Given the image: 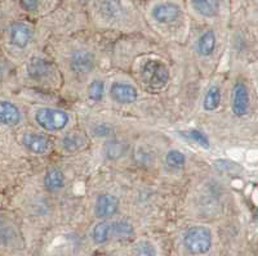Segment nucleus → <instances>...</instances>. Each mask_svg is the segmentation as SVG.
<instances>
[{
	"instance_id": "1",
	"label": "nucleus",
	"mask_w": 258,
	"mask_h": 256,
	"mask_svg": "<svg viewBox=\"0 0 258 256\" xmlns=\"http://www.w3.org/2000/svg\"><path fill=\"white\" fill-rule=\"evenodd\" d=\"M141 79L150 89H161L169 81V71L163 62L149 59L141 66Z\"/></svg>"
},
{
	"instance_id": "2",
	"label": "nucleus",
	"mask_w": 258,
	"mask_h": 256,
	"mask_svg": "<svg viewBox=\"0 0 258 256\" xmlns=\"http://www.w3.org/2000/svg\"><path fill=\"white\" fill-rule=\"evenodd\" d=\"M34 36L32 27L26 21H13L6 30V43L15 50H25Z\"/></svg>"
},
{
	"instance_id": "3",
	"label": "nucleus",
	"mask_w": 258,
	"mask_h": 256,
	"mask_svg": "<svg viewBox=\"0 0 258 256\" xmlns=\"http://www.w3.org/2000/svg\"><path fill=\"white\" fill-rule=\"evenodd\" d=\"M183 244L186 250L191 253H206L212 246V233L209 228L203 225H195L186 230L183 236Z\"/></svg>"
},
{
	"instance_id": "4",
	"label": "nucleus",
	"mask_w": 258,
	"mask_h": 256,
	"mask_svg": "<svg viewBox=\"0 0 258 256\" xmlns=\"http://www.w3.org/2000/svg\"><path fill=\"white\" fill-rule=\"evenodd\" d=\"M35 122L47 131H59L66 128L69 124L68 112L62 110H56V108H39L34 115Z\"/></svg>"
},
{
	"instance_id": "5",
	"label": "nucleus",
	"mask_w": 258,
	"mask_h": 256,
	"mask_svg": "<svg viewBox=\"0 0 258 256\" xmlns=\"http://www.w3.org/2000/svg\"><path fill=\"white\" fill-rule=\"evenodd\" d=\"M150 16L160 25L173 24L182 16V7L176 0H156L150 8Z\"/></svg>"
},
{
	"instance_id": "6",
	"label": "nucleus",
	"mask_w": 258,
	"mask_h": 256,
	"mask_svg": "<svg viewBox=\"0 0 258 256\" xmlns=\"http://www.w3.org/2000/svg\"><path fill=\"white\" fill-rule=\"evenodd\" d=\"M97 15L106 22H116L126 15V0H93Z\"/></svg>"
},
{
	"instance_id": "7",
	"label": "nucleus",
	"mask_w": 258,
	"mask_h": 256,
	"mask_svg": "<svg viewBox=\"0 0 258 256\" xmlns=\"http://www.w3.org/2000/svg\"><path fill=\"white\" fill-rule=\"evenodd\" d=\"M22 121V112L16 103L8 99H0V125L15 128Z\"/></svg>"
},
{
	"instance_id": "8",
	"label": "nucleus",
	"mask_w": 258,
	"mask_h": 256,
	"mask_svg": "<svg viewBox=\"0 0 258 256\" xmlns=\"http://www.w3.org/2000/svg\"><path fill=\"white\" fill-rule=\"evenodd\" d=\"M96 58L88 50H75L70 55V67L75 73H88L93 71Z\"/></svg>"
},
{
	"instance_id": "9",
	"label": "nucleus",
	"mask_w": 258,
	"mask_h": 256,
	"mask_svg": "<svg viewBox=\"0 0 258 256\" xmlns=\"http://www.w3.org/2000/svg\"><path fill=\"white\" fill-rule=\"evenodd\" d=\"M119 198L112 195H101L94 204V215L100 219L111 218L119 210Z\"/></svg>"
},
{
	"instance_id": "10",
	"label": "nucleus",
	"mask_w": 258,
	"mask_h": 256,
	"mask_svg": "<svg viewBox=\"0 0 258 256\" xmlns=\"http://www.w3.org/2000/svg\"><path fill=\"white\" fill-rule=\"evenodd\" d=\"M231 108L234 115L239 117L244 116L248 112V108H249V93H248V89H246V87L243 82L235 84L234 89H232Z\"/></svg>"
},
{
	"instance_id": "11",
	"label": "nucleus",
	"mask_w": 258,
	"mask_h": 256,
	"mask_svg": "<svg viewBox=\"0 0 258 256\" xmlns=\"http://www.w3.org/2000/svg\"><path fill=\"white\" fill-rule=\"evenodd\" d=\"M110 97L116 103L129 105V103L136 102L138 92L133 85L125 84V82H114L110 88Z\"/></svg>"
},
{
	"instance_id": "12",
	"label": "nucleus",
	"mask_w": 258,
	"mask_h": 256,
	"mask_svg": "<svg viewBox=\"0 0 258 256\" xmlns=\"http://www.w3.org/2000/svg\"><path fill=\"white\" fill-rule=\"evenodd\" d=\"M22 146L34 154H44L49 151L50 142L41 134L36 133H25L21 138Z\"/></svg>"
},
{
	"instance_id": "13",
	"label": "nucleus",
	"mask_w": 258,
	"mask_h": 256,
	"mask_svg": "<svg viewBox=\"0 0 258 256\" xmlns=\"http://www.w3.org/2000/svg\"><path fill=\"white\" fill-rule=\"evenodd\" d=\"M26 75L34 81H41L50 72V63L41 57H32L25 66Z\"/></svg>"
},
{
	"instance_id": "14",
	"label": "nucleus",
	"mask_w": 258,
	"mask_h": 256,
	"mask_svg": "<svg viewBox=\"0 0 258 256\" xmlns=\"http://www.w3.org/2000/svg\"><path fill=\"white\" fill-rule=\"evenodd\" d=\"M188 6L200 17L213 18L221 12L222 0H188Z\"/></svg>"
},
{
	"instance_id": "15",
	"label": "nucleus",
	"mask_w": 258,
	"mask_h": 256,
	"mask_svg": "<svg viewBox=\"0 0 258 256\" xmlns=\"http://www.w3.org/2000/svg\"><path fill=\"white\" fill-rule=\"evenodd\" d=\"M214 48H216V35H214V32L211 31V30L203 32L197 43L198 53L202 57H209L214 52Z\"/></svg>"
},
{
	"instance_id": "16",
	"label": "nucleus",
	"mask_w": 258,
	"mask_h": 256,
	"mask_svg": "<svg viewBox=\"0 0 258 256\" xmlns=\"http://www.w3.org/2000/svg\"><path fill=\"white\" fill-rule=\"evenodd\" d=\"M17 241L15 227L4 219H0V247H12Z\"/></svg>"
},
{
	"instance_id": "17",
	"label": "nucleus",
	"mask_w": 258,
	"mask_h": 256,
	"mask_svg": "<svg viewBox=\"0 0 258 256\" xmlns=\"http://www.w3.org/2000/svg\"><path fill=\"white\" fill-rule=\"evenodd\" d=\"M44 187L49 192H57L64 187V175L58 169H49L44 177Z\"/></svg>"
},
{
	"instance_id": "18",
	"label": "nucleus",
	"mask_w": 258,
	"mask_h": 256,
	"mask_svg": "<svg viewBox=\"0 0 258 256\" xmlns=\"http://www.w3.org/2000/svg\"><path fill=\"white\" fill-rule=\"evenodd\" d=\"M112 237V221H101L92 230L94 243L103 244Z\"/></svg>"
},
{
	"instance_id": "19",
	"label": "nucleus",
	"mask_w": 258,
	"mask_h": 256,
	"mask_svg": "<svg viewBox=\"0 0 258 256\" xmlns=\"http://www.w3.org/2000/svg\"><path fill=\"white\" fill-rule=\"evenodd\" d=\"M128 152V144L117 139L109 140L105 144V154L109 160H119Z\"/></svg>"
},
{
	"instance_id": "20",
	"label": "nucleus",
	"mask_w": 258,
	"mask_h": 256,
	"mask_svg": "<svg viewBox=\"0 0 258 256\" xmlns=\"http://www.w3.org/2000/svg\"><path fill=\"white\" fill-rule=\"evenodd\" d=\"M221 103V89L217 85H213L208 89L206 97H204V101H203V108L207 111V112H213V111L217 110L220 107Z\"/></svg>"
},
{
	"instance_id": "21",
	"label": "nucleus",
	"mask_w": 258,
	"mask_h": 256,
	"mask_svg": "<svg viewBox=\"0 0 258 256\" xmlns=\"http://www.w3.org/2000/svg\"><path fill=\"white\" fill-rule=\"evenodd\" d=\"M84 138L80 137L79 134H69L62 139V147L64 151L75 152L84 146Z\"/></svg>"
},
{
	"instance_id": "22",
	"label": "nucleus",
	"mask_w": 258,
	"mask_h": 256,
	"mask_svg": "<svg viewBox=\"0 0 258 256\" xmlns=\"http://www.w3.org/2000/svg\"><path fill=\"white\" fill-rule=\"evenodd\" d=\"M133 234L132 224H129L125 220H116L112 221V236L120 237V238H126Z\"/></svg>"
},
{
	"instance_id": "23",
	"label": "nucleus",
	"mask_w": 258,
	"mask_h": 256,
	"mask_svg": "<svg viewBox=\"0 0 258 256\" xmlns=\"http://www.w3.org/2000/svg\"><path fill=\"white\" fill-rule=\"evenodd\" d=\"M165 162L172 169H181L182 166L185 165L186 157L182 152L177 151V149H172L165 156Z\"/></svg>"
},
{
	"instance_id": "24",
	"label": "nucleus",
	"mask_w": 258,
	"mask_h": 256,
	"mask_svg": "<svg viewBox=\"0 0 258 256\" xmlns=\"http://www.w3.org/2000/svg\"><path fill=\"white\" fill-rule=\"evenodd\" d=\"M18 9L25 13H36L40 11L43 0H15Z\"/></svg>"
},
{
	"instance_id": "25",
	"label": "nucleus",
	"mask_w": 258,
	"mask_h": 256,
	"mask_svg": "<svg viewBox=\"0 0 258 256\" xmlns=\"http://www.w3.org/2000/svg\"><path fill=\"white\" fill-rule=\"evenodd\" d=\"M103 94H105V84L101 80H93L91 82V85L88 87V97L94 101V102H98L103 98Z\"/></svg>"
},
{
	"instance_id": "26",
	"label": "nucleus",
	"mask_w": 258,
	"mask_h": 256,
	"mask_svg": "<svg viewBox=\"0 0 258 256\" xmlns=\"http://www.w3.org/2000/svg\"><path fill=\"white\" fill-rule=\"evenodd\" d=\"M133 252L136 255H142V256H153L156 253L155 246L150 241H140L136 243L133 247Z\"/></svg>"
},
{
	"instance_id": "27",
	"label": "nucleus",
	"mask_w": 258,
	"mask_h": 256,
	"mask_svg": "<svg viewBox=\"0 0 258 256\" xmlns=\"http://www.w3.org/2000/svg\"><path fill=\"white\" fill-rule=\"evenodd\" d=\"M187 137L190 138L192 142H195L197 144H199L203 148H209V139L207 138L206 134H203L202 131L199 130H190L187 133Z\"/></svg>"
},
{
	"instance_id": "28",
	"label": "nucleus",
	"mask_w": 258,
	"mask_h": 256,
	"mask_svg": "<svg viewBox=\"0 0 258 256\" xmlns=\"http://www.w3.org/2000/svg\"><path fill=\"white\" fill-rule=\"evenodd\" d=\"M111 131L112 129L107 124H100V125H97L93 129V133L96 137H107Z\"/></svg>"
},
{
	"instance_id": "29",
	"label": "nucleus",
	"mask_w": 258,
	"mask_h": 256,
	"mask_svg": "<svg viewBox=\"0 0 258 256\" xmlns=\"http://www.w3.org/2000/svg\"><path fill=\"white\" fill-rule=\"evenodd\" d=\"M80 3H89V2H93V0H78Z\"/></svg>"
},
{
	"instance_id": "30",
	"label": "nucleus",
	"mask_w": 258,
	"mask_h": 256,
	"mask_svg": "<svg viewBox=\"0 0 258 256\" xmlns=\"http://www.w3.org/2000/svg\"><path fill=\"white\" fill-rule=\"evenodd\" d=\"M254 216H255V219H257V220H258V210H257V211H255Z\"/></svg>"
}]
</instances>
